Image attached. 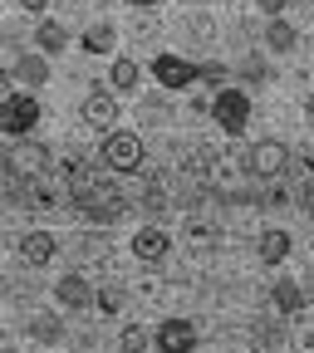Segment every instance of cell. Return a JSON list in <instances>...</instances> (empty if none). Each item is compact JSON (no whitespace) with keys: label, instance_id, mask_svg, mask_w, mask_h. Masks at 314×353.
Returning <instances> with one entry per match:
<instances>
[{"label":"cell","instance_id":"obj_1","mask_svg":"<svg viewBox=\"0 0 314 353\" xmlns=\"http://www.w3.org/2000/svg\"><path fill=\"white\" fill-rule=\"evenodd\" d=\"M69 192H74L79 211L94 216V221H118V211H123V192H118L113 176H94L84 167H69Z\"/></svg>","mask_w":314,"mask_h":353},{"label":"cell","instance_id":"obj_2","mask_svg":"<svg viewBox=\"0 0 314 353\" xmlns=\"http://www.w3.org/2000/svg\"><path fill=\"white\" fill-rule=\"evenodd\" d=\"M44 167H50V148L39 138H15L6 148V172L15 182H35V176H44Z\"/></svg>","mask_w":314,"mask_h":353},{"label":"cell","instance_id":"obj_3","mask_svg":"<svg viewBox=\"0 0 314 353\" xmlns=\"http://www.w3.org/2000/svg\"><path fill=\"white\" fill-rule=\"evenodd\" d=\"M211 118L221 123V132L241 138V128L251 123V94H246V88H216V99H211Z\"/></svg>","mask_w":314,"mask_h":353},{"label":"cell","instance_id":"obj_4","mask_svg":"<svg viewBox=\"0 0 314 353\" xmlns=\"http://www.w3.org/2000/svg\"><path fill=\"white\" fill-rule=\"evenodd\" d=\"M35 123H39V99L35 94H6L0 99V132L6 138H25Z\"/></svg>","mask_w":314,"mask_h":353},{"label":"cell","instance_id":"obj_5","mask_svg":"<svg viewBox=\"0 0 314 353\" xmlns=\"http://www.w3.org/2000/svg\"><path fill=\"white\" fill-rule=\"evenodd\" d=\"M104 162H108L113 172H138V167H143V138H138V132H123V128H108Z\"/></svg>","mask_w":314,"mask_h":353},{"label":"cell","instance_id":"obj_6","mask_svg":"<svg viewBox=\"0 0 314 353\" xmlns=\"http://www.w3.org/2000/svg\"><path fill=\"white\" fill-rule=\"evenodd\" d=\"M251 172L265 176V182L285 176V172H290V148H285L280 138H260V143L251 148Z\"/></svg>","mask_w":314,"mask_h":353},{"label":"cell","instance_id":"obj_7","mask_svg":"<svg viewBox=\"0 0 314 353\" xmlns=\"http://www.w3.org/2000/svg\"><path fill=\"white\" fill-rule=\"evenodd\" d=\"M79 118H84L88 128H104V132H108V128L118 123V99L108 94V88H88V99L79 103Z\"/></svg>","mask_w":314,"mask_h":353},{"label":"cell","instance_id":"obj_8","mask_svg":"<svg viewBox=\"0 0 314 353\" xmlns=\"http://www.w3.org/2000/svg\"><path fill=\"white\" fill-rule=\"evenodd\" d=\"M153 79L177 94V88H187V83L197 79V64L182 59V54H157V59H153Z\"/></svg>","mask_w":314,"mask_h":353},{"label":"cell","instance_id":"obj_9","mask_svg":"<svg viewBox=\"0 0 314 353\" xmlns=\"http://www.w3.org/2000/svg\"><path fill=\"white\" fill-rule=\"evenodd\" d=\"M157 348H162V353H192V348H197V324H187V319L157 324Z\"/></svg>","mask_w":314,"mask_h":353},{"label":"cell","instance_id":"obj_10","mask_svg":"<svg viewBox=\"0 0 314 353\" xmlns=\"http://www.w3.org/2000/svg\"><path fill=\"white\" fill-rule=\"evenodd\" d=\"M167 250H172V241H167L157 226H143L138 236H133V255H138L143 265H162V260H167Z\"/></svg>","mask_w":314,"mask_h":353},{"label":"cell","instance_id":"obj_11","mask_svg":"<svg viewBox=\"0 0 314 353\" xmlns=\"http://www.w3.org/2000/svg\"><path fill=\"white\" fill-rule=\"evenodd\" d=\"M20 255H25V265H35V270H44L55 255H59V241L50 236V231H30L25 241H20Z\"/></svg>","mask_w":314,"mask_h":353},{"label":"cell","instance_id":"obj_12","mask_svg":"<svg viewBox=\"0 0 314 353\" xmlns=\"http://www.w3.org/2000/svg\"><path fill=\"white\" fill-rule=\"evenodd\" d=\"M55 299H59L64 309H88V304H94V290H88V280L74 270V275H64V280L55 285Z\"/></svg>","mask_w":314,"mask_h":353},{"label":"cell","instance_id":"obj_13","mask_svg":"<svg viewBox=\"0 0 314 353\" xmlns=\"http://www.w3.org/2000/svg\"><path fill=\"white\" fill-rule=\"evenodd\" d=\"M84 50H88V54H113V50H118V30H113L108 20H94V25L84 30Z\"/></svg>","mask_w":314,"mask_h":353},{"label":"cell","instance_id":"obj_14","mask_svg":"<svg viewBox=\"0 0 314 353\" xmlns=\"http://www.w3.org/2000/svg\"><path fill=\"white\" fill-rule=\"evenodd\" d=\"M295 39H300V34H295V25H290V20H280V15H271V25H265V44H271L275 54H290V50H295Z\"/></svg>","mask_w":314,"mask_h":353},{"label":"cell","instance_id":"obj_15","mask_svg":"<svg viewBox=\"0 0 314 353\" xmlns=\"http://www.w3.org/2000/svg\"><path fill=\"white\" fill-rule=\"evenodd\" d=\"M285 255H290V231L275 226V231H265V236H260V260H265V265H280Z\"/></svg>","mask_w":314,"mask_h":353},{"label":"cell","instance_id":"obj_16","mask_svg":"<svg viewBox=\"0 0 314 353\" xmlns=\"http://www.w3.org/2000/svg\"><path fill=\"white\" fill-rule=\"evenodd\" d=\"M39 50L44 54H64L69 50V30L59 20H39Z\"/></svg>","mask_w":314,"mask_h":353},{"label":"cell","instance_id":"obj_17","mask_svg":"<svg viewBox=\"0 0 314 353\" xmlns=\"http://www.w3.org/2000/svg\"><path fill=\"white\" fill-rule=\"evenodd\" d=\"M15 79H20L25 88H44V79H50V64H44L39 54H25V59L15 64Z\"/></svg>","mask_w":314,"mask_h":353},{"label":"cell","instance_id":"obj_18","mask_svg":"<svg viewBox=\"0 0 314 353\" xmlns=\"http://www.w3.org/2000/svg\"><path fill=\"white\" fill-rule=\"evenodd\" d=\"M108 83L118 88V94H133V88H138V64H133V59H113L108 64Z\"/></svg>","mask_w":314,"mask_h":353},{"label":"cell","instance_id":"obj_19","mask_svg":"<svg viewBox=\"0 0 314 353\" xmlns=\"http://www.w3.org/2000/svg\"><path fill=\"white\" fill-rule=\"evenodd\" d=\"M275 309L280 314H295V309H304V290L295 280H275Z\"/></svg>","mask_w":314,"mask_h":353},{"label":"cell","instance_id":"obj_20","mask_svg":"<svg viewBox=\"0 0 314 353\" xmlns=\"http://www.w3.org/2000/svg\"><path fill=\"white\" fill-rule=\"evenodd\" d=\"M30 339H39V343H59L64 329H59L55 314H35V319H30Z\"/></svg>","mask_w":314,"mask_h":353},{"label":"cell","instance_id":"obj_21","mask_svg":"<svg viewBox=\"0 0 314 353\" xmlns=\"http://www.w3.org/2000/svg\"><path fill=\"white\" fill-rule=\"evenodd\" d=\"M118 348H123V353H143V348H148V329H143V324H123Z\"/></svg>","mask_w":314,"mask_h":353},{"label":"cell","instance_id":"obj_22","mask_svg":"<svg viewBox=\"0 0 314 353\" xmlns=\"http://www.w3.org/2000/svg\"><path fill=\"white\" fill-rule=\"evenodd\" d=\"M211 241H216V231L206 226V221H192V226H187V245H192V250H206Z\"/></svg>","mask_w":314,"mask_h":353},{"label":"cell","instance_id":"obj_23","mask_svg":"<svg viewBox=\"0 0 314 353\" xmlns=\"http://www.w3.org/2000/svg\"><path fill=\"white\" fill-rule=\"evenodd\" d=\"M123 299H128V294H123L118 285H108V290H99V299H94V304L104 309V314H118V309H123Z\"/></svg>","mask_w":314,"mask_h":353},{"label":"cell","instance_id":"obj_24","mask_svg":"<svg viewBox=\"0 0 314 353\" xmlns=\"http://www.w3.org/2000/svg\"><path fill=\"white\" fill-rule=\"evenodd\" d=\"M187 34H192L197 44H206V39H211V15H187Z\"/></svg>","mask_w":314,"mask_h":353},{"label":"cell","instance_id":"obj_25","mask_svg":"<svg viewBox=\"0 0 314 353\" xmlns=\"http://www.w3.org/2000/svg\"><path fill=\"white\" fill-rule=\"evenodd\" d=\"M197 79H202V83H211V88H226V64H202V69H197Z\"/></svg>","mask_w":314,"mask_h":353},{"label":"cell","instance_id":"obj_26","mask_svg":"<svg viewBox=\"0 0 314 353\" xmlns=\"http://www.w3.org/2000/svg\"><path fill=\"white\" fill-rule=\"evenodd\" d=\"M138 118H143V123H162V118H167V103H162V99H157V103H143Z\"/></svg>","mask_w":314,"mask_h":353},{"label":"cell","instance_id":"obj_27","mask_svg":"<svg viewBox=\"0 0 314 353\" xmlns=\"http://www.w3.org/2000/svg\"><path fill=\"white\" fill-rule=\"evenodd\" d=\"M241 74H246V79H251V83H260V79H265V64H260V59H255V54H251V59H246V64H241Z\"/></svg>","mask_w":314,"mask_h":353},{"label":"cell","instance_id":"obj_28","mask_svg":"<svg viewBox=\"0 0 314 353\" xmlns=\"http://www.w3.org/2000/svg\"><path fill=\"white\" fill-rule=\"evenodd\" d=\"M143 201H148V211H157V206H167V192H162V187H148Z\"/></svg>","mask_w":314,"mask_h":353},{"label":"cell","instance_id":"obj_29","mask_svg":"<svg viewBox=\"0 0 314 353\" xmlns=\"http://www.w3.org/2000/svg\"><path fill=\"white\" fill-rule=\"evenodd\" d=\"M255 6H260V10H265V15H280V10H285V6H290V0H255Z\"/></svg>","mask_w":314,"mask_h":353},{"label":"cell","instance_id":"obj_30","mask_svg":"<svg viewBox=\"0 0 314 353\" xmlns=\"http://www.w3.org/2000/svg\"><path fill=\"white\" fill-rule=\"evenodd\" d=\"M20 6H25L30 15H44V6H50V0H20Z\"/></svg>","mask_w":314,"mask_h":353},{"label":"cell","instance_id":"obj_31","mask_svg":"<svg viewBox=\"0 0 314 353\" xmlns=\"http://www.w3.org/2000/svg\"><path fill=\"white\" fill-rule=\"evenodd\" d=\"M128 6H133V10H157L162 0H128Z\"/></svg>","mask_w":314,"mask_h":353},{"label":"cell","instance_id":"obj_32","mask_svg":"<svg viewBox=\"0 0 314 353\" xmlns=\"http://www.w3.org/2000/svg\"><path fill=\"white\" fill-rule=\"evenodd\" d=\"M6 94H10V74H6V69H0V99H6Z\"/></svg>","mask_w":314,"mask_h":353},{"label":"cell","instance_id":"obj_33","mask_svg":"<svg viewBox=\"0 0 314 353\" xmlns=\"http://www.w3.org/2000/svg\"><path fill=\"white\" fill-rule=\"evenodd\" d=\"M304 113H309V123H314V94H309V103H304Z\"/></svg>","mask_w":314,"mask_h":353},{"label":"cell","instance_id":"obj_34","mask_svg":"<svg viewBox=\"0 0 314 353\" xmlns=\"http://www.w3.org/2000/svg\"><path fill=\"white\" fill-rule=\"evenodd\" d=\"M309 216H314V192H309Z\"/></svg>","mask_w":314,"mask_h":353}]
</instances>
